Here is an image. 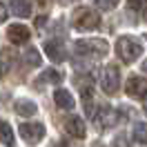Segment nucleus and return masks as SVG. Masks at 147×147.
Returning <instances> with one entry per match:
<instances>
[{"label":"nucleus","instance_id":"b1692460","mask_svg":"<svg viewBox=\"0 0 147 147\" xmlns=\"http://www.w3.org/2000/svg\"><path fill=\"white\" fill-rule=\"evenodd\" d=\"M143 71H147V60H145V63H143Z\"/></svg>","mask_w":147,"mask_h":147},{"label":"nucleus","instance_id":"7ed1b4c3","mask_svg":"<svg viewBox=\"0 0 147 147\" xmlns=\"http://www.w3.org/2000/svg\"><path fill=\"white\" fill-rule=\"evenodd\" d=\"M76 51L80 56H105L109 51V45L100 38H89V40H78Z\"/></svg>","mask_w":147,"mask_h":147},{"label":"nucleus","instance_id":"412c9836","mask_svg":"<svg viewBox=\"0 0 147 147\" xmlns=\"http://www.w3.org/2000/svg\"><path fill=\"white\" fill-rule=\"evenodd\" d=\"M114 147H127V138H125V136H118L116 140H114Z\"/></svg>","mask_w":147,"mask_h":147},{"label":"nucleus","instance_id":"423d86ee","mask_svg":"<svg viewBox=\"0 0 147 147\" xmlns=\"http://www.w3.org/2000/svg\"><path fill=\"white\" fill-rule=\"evenodd\" d=\"M125 92L131 98H145L147 96V80L143 76H131L127 80V85H125Z\"/></svg>","mask_w":147,"mask_h":147},{"label":"nucleus","instance_id":"2eb2a0df","mask_svg":"<svg viewBox=\"0 0 147 147\" xmlns=\"http://www.w3.org/2000/svg\"><path fill=\"white\" fill-rule=\"evenodd\" d=\"M131 136H134L136 143H143V145H145V143H147V123H138V125H134Z\"/></svg>","mask_w":147,"mask_h":147},{"label":"nucleus","instance_id":"6e6552de","mask_svg":"<svg viewBox=\"0 0 147 147\" xmlns=\"http://www.w3.org/2000/svg\"><path fill=\"white\" fill-rule=\"evenodd\" d=\"M45 51H47V56H49L54 63H63L65 58H67V51H65L63 42H60L58 38H54V40H47V42H45Z\"/></svg>","mask_w":147,"mask_h":147},{"label":"nucleus","instance_id":"4be33fe9","mask_svg":"<svg viewBox=\"0 0 147 147\" xmlns=\"http://www.w3.org/2000/svg\"><path fill=\"white\" fill-rule=\"evenodd\" d=\"M5 20H7V7L0 2V22H5Z\"/></svg>","mask_w":147,"mask_h":147},{"label":"nucleus","instance_id":"393cba45","mask_svg":"<svg viewBox=\"0 0 147 147\" xmlns=\"http://www.w3.org/2000/svg\"><path fill=\"white\" fill-rule=\"evenodd\" d=\"M63 2H74V0H63Z\"/></svg>","mask_w":147,"mask_h":147},{"label":"nucleus","instance_id":"a211bd4d","mask_svg":"<svg viewBox=\"0 0 147 147\" xmlns=\"http://www.w3.org/2000/svg\"><path fill=\"white\" fill-rule=\"evenodd\" d=\"M25 63H27L29 67H38V65H40V54H38L34 47L27 49V54H25Z\"/></svg>","mask_w":147,"mask_h":147},{"label":"nucleus","instance_id":"5701e85b","mask_svg":"<svg viewBox=\"0 0 147 147\" xmlns=\"http://www.w3.org/2000/svg\"><path fill=\"white\" fill-rule=\"evenodd\" d=\"M143 100H145V102H143V109H145V114H147V96L143 98Z\"/></svg>","mask_w":147,"mask_h":147},{"label":"nucleus","instance_id":"9b49d317","mask_svg":"<svg viewBox=\"0 0 147 147\" xmlns=\"http://www.w3.org/2000/svg\"><path fill=\"white\" fill-rule=\"evenodd\" d=\"M94 120H96V125H100V127H109V125H114V120H116L114 109H109V107H100L98 114H94Z\"/></svg>","mask_w":147,"mask_h":147},{"label":"nucleus","instance_id":"f03ea898","mask_svg":"<svg viewBox=\"0 0 147 147\" xmlns=\"http://www.w3.org/2000/svg\"><path fill=\"white\" fill-rule=\"evenodd\" d=\"M74 27L78 29V31H92L100 25V18H98V13L92 11L89 7H80V9L74 11Z\"/></svg>","mask_w":147,"mask_h":147},{"label":"nucleus","instance_id":"1a4fd4ad","mask_svg":"<svg viewBox=\"0 0 147 147\" xmlns=\"http://www.w3.org/2000/svg\"><path fill=\"white\" fill-rule=\"evenodd\" d=\"M65 131L74 138H85L87 136V127H85L83 118H78V116H71V118L65 120Z\"/></svg>","mask_w":147,"mask_h":147},{"label":"nucleus","instance_id":"f257e3e1","mask_svg":"<svg viewBox=\"0 0 147 147\" xmlns=\"http://www.w3.org/2000/svg\"><path fill=\"white\" fill-rule=\"evenodd\" d=\"M116 51H118L123 63H134L138 56L143 54V45L138 42L136 38L123 36V38H118V42H116Z\"/></svg>","mask_w":147,"mask_h":147},{"label":"nucleus","instance_id":"20e7f679","mask_svg":"<svg viewBox=\"0 0 147 147\" xmlns=\"http://www.w3.org/2000/svg\"><path fill=\"white\" fill-rule=\"evenodd\" d=\"M118 85H120V71L116 65H107L102 69V76H100V87L105 94H116L118 92Z\"/></svg>","mask_w":147,"mask_h":147},{"label":"nucleus","instance_id":"dca6fc26","mask_svg":"<svg viewBox=\"0 0 147 147\" xmlns=\"http://www.w3.org/2000/svg\"><path fill=\"white\" fill-rule=\"evenodd\" d=\"M11 63H13V51H11V49H5V51L0 54V74L9 71Z\"/></svg>","mask_w":147,"mask_h":147},{"label":"nucleus","instance_id":"6ab92c4d","mask_svg":"<svg viewBox=\"0 0 147 147\" xmlns=\"http://www.w3.org/2000/svg\"><path fill=\"white\" fill-rule=\"evenodd\" d=\"M96 2V7L102 11H111V9H116L118 7V0H94Z\"/></svg>","mask_w":147,"mask_h":147},{"label":"nucleus","instance_id":"f3484780","mask_svg":"<svg viewBox=\"0 0 147 147\" xmlns=\"http://www.w3.org/2000/svg\"><path fill=\"white\" fill-rule=\"evenodd\" d=\"M42 80H47V83H63V74L56 71V69H47L45 74H42V78H40V83Z\"/></svg>","mask_w":147,"mask_h":147},{"label":"nucleus","instance_id":"a878e982","mask_svg":"<svg viewBox=\"0 0 147 147\" xmlns=\"http://www.w3.org/2000/svg\"><path fill=\"white\" fill-rule=\"evenodd\" d=\"M145 20H147V13H145Z\"/></svg>","mask_w":147,"mask_h":147},{"label":"nucleus","instance_id":"0eeeda50","mask_svg":"<svg viewBox=\"0 0 147 147\" xmlns=\"http://www.w3.org/2000/svg\"><path fill=\"white\" fill-rule=\"evenodd\" d=\"M7 38H9L11 42H16V45H25L29 38H31V31H29L25 25H9V29H7Z\"/></svg>","mask_w":147,"mask_h":147},{"label":"nucleus","instance_id":"aec40b11","mask_svg":"<svg viewBox=\"0 0 147 147\" xmlns=\"http://www.w3.org/2000/svg\"><path fill=\"white\" fill-rule=\"evenodd\" d=\"M127 5L131 7V9H136V11H140L143 7H147V0H127Z\"/></svg>","mask_w":147,"mask_h":147},{"label":"nucleus","instance_id":"ddd939ff","mask_svg":"<svg viewBox=\"0 0 147 147\" xmlns=\"http://www.w3.org/2000/svg\"><path fill=\"white\" fill-rule=\"evenodd\" d=\"M13 107H16V114H20V116H34V114H36V102H31V100H22V98H20V100H16V105H13Z\"/></svg>","mask_w":147,"mask_h":147},{"label":"nucleus","instance_id":"f8f14e48","mask_svg":"<svg viewBox=\"0 0 147 147\" xmlns=\"http://www.w3.org/2000/svg\"><path fill=\"white\" fill-rule=\"evenodd\" d=\"M11 11L18 18H29L31 16V5H29V0H11Z\"/></svg>","mask_w":147,"mask_h":147},{"label":"nucleus","instance_id":"4468645a","mask_svg":"<svg viewBox=\"0 0 147 147\" xmlns=\"http://www.w3.org/2000/svg\"><path fill=\"white\" fill-rule=\"evenodd\" d=\"M0 143L7 145V147H13V143H16V138H13V129H11L7 123L0 125Z\"/></svg>","mask_w":147,"mask_h":147},{"label":"nucleus","instance_id":"39448f33","mask_svg":"<svg viewBox=\"0 0 147 147\" xmlns=\"http://www.w3.org/2000/svg\"><path fill=\"white\" fill-rule=\"evenodd\" d=\"M18 131L22 136V140L29 143V145H36L45 138V127L40 123H22V125H18Z\"/></svg>","mask_w":147,"mask_h":147},{"label":"nucleus","instance_id":"9d476101","mask_svg":"<svg viewBox=\"0 0 147 147\" xmlns=\"http://www.w3.org/2000/svg\"><path fill=\"white\" fill-rule=\"evenodd\" d=\"M54 102L60 107V109H74V98H71V94L67 92V89H56L54 92Z\"/></svg>","mask_w":147,"mask_h":147}]
</instances>
